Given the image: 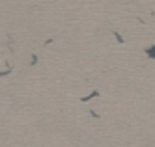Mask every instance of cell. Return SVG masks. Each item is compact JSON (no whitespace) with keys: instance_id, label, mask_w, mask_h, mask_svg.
<instances>
[{"instance_id":"6da1fadb","label":"cell","mask_w":155,"mask_h":147,"mask_svg":"<svg viewBox=\"0 0 155 147\" xmlns=\"http://www.w3.org/2000/svg\"><path fill=\"white\" fill-rule=\"evenodd\" d=\"M146 54L150 56V58H153V60H155V45H151V47H148V49H146Z\"/></svg>"}]
</instances>
